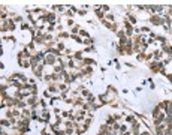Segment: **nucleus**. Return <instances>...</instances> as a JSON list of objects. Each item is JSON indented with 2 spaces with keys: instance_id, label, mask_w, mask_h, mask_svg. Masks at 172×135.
<instances>
[{
  "instance_id": "nucleus-1",
  "label": "nucleus",
  "mask_w": 172,
  "mask_h": 135,
  "mask_svg": "<svg viewBox=\"0 0 172 135\" xmlns=\"http://www.w3.org/2000/svg\"><path fill=\"white\" fill-rule=\"evenodd\" d=\"M58 20V17L54 12H48V15H46V21L48 23H51V24H54V23Z\"/></svg>"
},
{
  "instance_id": "nucleus-2",
  "label": "nucleus",
  "mask_w": 172,
  "mask_h": 135,
  "mask_svg": "<svg viewBox=\"0 0 172 135\" xmlns=\"http://www.w3.org/2000/svg\"><path fill=\"white\" fill-rule=\"evenodd\" d=\"M136 59H138V62H147V54L145 53H139V54H136Z\"/></svg>"
},
{
  "instance_id": "nucleus-3",
  "label": "nucleus",
  "mask_w": 172,
  "mask_h": 135,
  "mask_svg": "<svg viewBox=\"0 0 172 135\" xmlns=\"http://www.w3.org/2000/svg\"><path fill=\"white\" fill-rule=\"evenodd\" d=\"M71 38H72V39H73V41H76V42H78V44H82V42H84V39H82L81 36H78V35H72Z\"/></svg>"
},
{
  "instance_id": "nucleus-4",
  "label": "nucleus",
  "mask_w": 172,
  "mask_h": 135,
  "mask_svg": "<svg viewBox=\"0 0 172 135\" xmlns=\"http://www.w3.org/2000/svg\"><path fill=\"white\" fill-rule=\"evenodd\" d=\"M82 44H85V45H88V47H93V39H91V38H85Z\"/></svg>"
},
{
  "instance_id": "nucleus-5",
  "label": "nucleus",
  "mask_w": 172,
  "mask_h": 135,
  "mask_svg": "<svg viewBox=\"0 0 172 135\" xmlns=\"http://www.w3.org/2000/svg\"><path fill=\"white\" fill-rule=\"evenodd\" d=\"M79 36H81L82 39H85V38H88V33H87L85 30H79Z\"/></svg>"
},
{
  "instance_id": "nucleus-6",
  "label": "nucleus",
  "mask_w": 172,
  "mask_h": 135,
  "mask_svg": "<svg viewBox=\"0 0 172 135\" xmlns=\"http://www.w3.org/2000/svg\"><path fill=\"white\" fill-rule=\"evenodd\" d=\"M100 11H102V12H106V14H108V12H109V6H106V5H102V6H100Z\"/></svg>"
},
{
  "instance_id": "nucleus-7",
  "label": "nucleus",
  "mask_w": 172,
  "mask_h": 135,
  "mask_svg": "<svg viewBox=\"0 0 172 135\" xmlns=\"http://www.w3.org/2000/svg\"><path fill=\"white\" fill-rule=\"evenodd\" d=\"M66 17H69V18H72V17H73V11H67V12H66Z\"/></svg>"
},
{
  "instance_id": "nucleus-8",
  "label": "nucleus",
  "mask_w": 172,
  "mask_h": 135,
  "mask_svg": "<svg viewBox=\"0 0 172 135\" xmlns=\"http://www.w3.org/2000/svg\"><path fill=\"white\" fill-rule=\"evenodd\" d=\"M78 14L81 15V17H84V15H85L87 12H85V9H81V11H78Z\"/></svg>"
},
{
  "instance_id": "nucleus-9",
  "label": "nucleus",
  "mask_w": 172,
  "mask_h": 135,
  "mask_svg": "<svg viewBox=\"0 0 172 135\" xmlns=\"http://www.w3.org/2000/svg\"><path fill=\"white\" fill-rule=\"evenodd\" d=\"M67 24H69V26H75V24H73V20H67Z\"/></svg>"
}]
</instances>
